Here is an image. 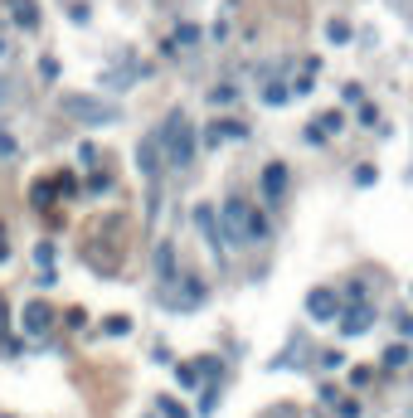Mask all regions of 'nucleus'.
Listing matches in <instances>:
<instances>
[{
  "instance_id": "nucleus-1",
  "label": "nucleus",
  "mask_w": 413,
  "mask_h": 418,
  "mask_svg": "<svg viewBox=\"0 0 413 418\" xmlns=\"http://www.w3.org/2000/svg\"><path fill=\"white\" fill-rule=\"evenodd\" d=\"M156 146L166 151V161L175 166V171H185L190 161H195V151H199V132H195V122H190V112H171L166 122H161V132H156Z\"/></svg>"
},
{
  "instance_id": "nucleus-2",
  "label": "nucleus",
  "mask_w": 413,
  "mask_h": 418,
  "mask_svg": "<svg viewBox=\"0 0 413 418\" xmlns=\"http://www.w3.org/2000/svg\"><path fill=\"white\" fill-rule=\"evenodd\" d=\"M64 112L73 122H83V127H108V122H117V102L97 97V93H68L64 97Z\"/></svg>"
},
{
  "instance_id": "nucleus-3",
  "label": "nucleus",
  "mask_w": 413,
  "mask_h": 418,
  "mask_svg": "<svg viewBox=\"0 0 413 418\" xmlns=\"http://www.w3.org/2000/svg\"><path fill=\"white\" fill-rule=\"evenodd\" d=\"M219 234H224V248H238V243H248L243 234H248V199H224L219 204Z\"/></svg>"
},
{
  "instance_id": "nucleus-4",
  "label": "nucleus",
  "mask_w": 413,
  "mask_h": 418,
  "mask_svg": "<svg viewBox=\"0 0 413 418\" xmlns=\"http://www.w3.org/2000/svg\"><path fill=\"white\" fill-rule=\"evenodd\" d=\"M199 302H210V287H204L195 273H180V278L171 282V306H175V311H195Z\"/></svg>"
},
{
  "instance_id": "nucleus-5",
  "label": "nucleus",
  "mask_w": 413,
  "mask_h": 418,
  "mask_svg": "<svg viewBox=\"0 0 413 418\" xmlns=\"http://www.w3.org/2000/svg\"><path fill=\"white\" fill-rule=\"evenodd\" d=\"M195 229H199V238L214 248V258H229V248H224V234H219V204H195Z\"/></svg>"
},
{
  "instance_id": "nucleus-6",
  "label": "nucleus",
  "mask_w": 413,
  "mask_h": 418,
  "mask_svg": "<svg viewBox=\"0 0 413 418\" xmlns=\"http://www.w3.org/2000/svg\"><path fill=\"white\" fill-rule=\"evenodd\" d=\"M379 321V311L370 306V302H355V306H345L340 317H336V326H340V336H365L370 326Z\"/></svg>"
},
{
  "instance_id": "nucleus-7",
  "label": "nucleus",
  "mask_w": 413,
  "mask_h": 418,
  "mask_svg": "<svg viewBox=\"0 0 413 418\" xmlns=\"http://www.w3.org/2000/svg\"><path fill=\"white\" fill-rule=\"evenodd\" d=\"M243 136H248V127H243V122H234V117H219V122H210V127L199 132V141H204V146H224V141H243Z\"/></svg>"
},
{
  "instance_id": "nucleus-8",
  "label": "nucleus",
  "mask_w": 413,
  "mask_h": 418,
  "mask_svg": "<svg viewBox=\"0 0 413 418\" xmlns=\"http://www.w3.org/2000/svg\"><path fill=\"white\" fill-rule=\"evenodd\" d=\"M306 311H312L316 321H336V317H340V297H336L331 287H316L312 297H306Z\"/></svg>"
},
{
  "instance_id": "nucleus-9",
  "label": "nucleus",
  "mask_w": 413,
  "mask_h": 418,
  "mask_svg": "<svg viewBox=\"0 0 413 418\" xmlns=\"http://www.w3.org/2000/svg\"><path fill=\"white\" fill-rule=\"evenodd\" d=\"M282 195H287V166H282V161H268V166H263V199L277 204Z\"/></svg>"
},
{
  "instance_id": "nucleus-10",
  "label": "nucleus",
  "mask_w": 413,
  "mask_h": 418,
  "mask_svg": "<svg viewBox=\"0 0 413 418\" xmlns=\"http://www.w3.org/2000/svg\"><path fill=\"white\" fill-rule=\"evenodd\" d=\"M49 326H54V306H49V302H29L25 306V331L29 336H44Z\"/></svg>"
},
{
  "instance_id": "nucleus-11",
  "label": "nucleus",
  "mask_w": 413,
  "mask_h": 418,
  "mask_svg": "<svg viewBox=\"0 0 413 418\" xmlns=\"http://www.w3.org/2000/svg\"><path fill=\"white\" fill-rule=\"evenodd\" d=\"M5 10H10V20L20 29H39V5L34 0H5Z\"/></svg>"
},
{
  "instance_id": "nucleus-12",
  "label": "nucleus",
  "mask_w": 413,
  "mask_h": 418,
  "mask_svg": "<svg viewBox=\"0 0 413 418\" xmlns=\"http://www.w3.org/2000/svg\"><path fill=\"white\" fill-rule=\"evenodd\" d=\"M243 238H248V243H268V238H273V219L263 214V209H253V204H248V234H243Z\"/></svg>"
},
{
  "instance_id": "nucleus-13",
  "label": "nucleus",
  "mask_w": 413,
  "mask_h": 418,
  "mask_svg": "<svg viewBox=\"0 0 413 418\" xmlns=\"http://www.w3.org/2000/svg\"><path fill=\"white\" fill-rule=\"evenodd\" d=\"M156 278H161L166 287L180 278V268H175V243H161V248H156Z\"/></svg>"
},
{
  "instance_id": "nucleus-14",
  "label": "nucleus",
  "mask_w": 413,
  "mask_h": 418,
  "mask_svg": "<svg viewBox=\"0 0 413 418\" xmlns=\"http://www.w3.org/2000/svg\"><path fill=\"white\" fill-rule=\"evenodd\" d=\"M195 375H204V380H210V389H219V380H224V360H219V355H199V360H195Z\"/></svg>"
},
{
  "instance_id": "nucleus-15",
  "label": "nucleus",
  "mask_w": 413,
  "mask_h": 418,
  "mask_svg": "<svg viewBox=\"0 0 413 418\" xmlns=\"http://www.w3.org/2000/svg\"><path fill=\"white\" fill-rule=\"evenodd\" d=\"M54 195H59V190L49 185V180H34V185H29V204H34V209H49V204H54Z\"/></svg>"
},
{
  "instance_id": "nucleus-16",
  "label": "nucleus",
  "mask_w": 413,
  "mask_h": 418,
  "mask_svg": "<svg viewBox=\"0 0 413 418\" xmlns=\"http://www.w3.org/2000/svg\"><path fill=\"white\" fill-rule=\"evenodd\" d=\"M156 413H161V418H190V408H185L180 399H171V394L156 399Z\"/></svg>"
},
{
  "instance_id": "nucleus-17",
  "label": "nucleus",
  "mask_w": 413,
  "mask_h": 418,
  "mask_svg": "<svg viewBox=\"0 0 413 418\" xmlns=\"http://www.w3.org/2000/svg\"><path fill=\"white\" fill-rule=\"evenodd\" d=\"M136 161H141L146 175H156V136H146V141H141V156H136Z\"/></svg>"
},
{
  "instance_id": "nucleus-18",
  "label": "nucleus",
  "mask_w": 413,
  "mask_h": 418,
  "mask_svg": "<svg viewBox=\"0 0 413 418\" xmlns=\"http://www.w3.org/2000/svg\"><path fill=\"white\" fill-rule=\"evenodd\" d=\"M34 263H39V273H54L49 263H54V243H34Z\"/></svg>"
},
{
  "instance_id": "nucleus-19",
  "label": "nucleus",
  "mask_w": 413,
  "mask_h": 418,
  "mask_svg": "<svg viewBox=\"0 0 413 418\" xmlns=\"http://www.w3.org/2000/svg\"><path fill=\"white\" fill-rule=\"evenodd\" d=\"M199 34H204L199 25H180V29H175V44H180V49H190V44H199Z\"/></svg>"
},
{
  "instance_id": "nucleus-20",
  "label": "nucleus",
  "mask_w": 413,
  "mask_h": 418,
  "mask_svg": "<svg viewBox=\"0 0 413 418\" xmlns=\"http://www.w3.org/2000/svg\"><path fill=\"white\" fill-rule=\"evenodd\" d=\"M195 380H199V375H195V365H175V384H180V389H199Z\"/></svg>"
},
{
  "instance_id": "nucleus-21",
  "label": "nucleus",
  "mask_w": 413,
  "mask_h": 418,
  "mask_svg": "<svg viewBox=\"0 0 413 418\" xmlns=\"http://www.w3.org/2000/svg\"><path fill=\"white\" fill-rule=\"evenodd\" d=\"M102 331H108V336H127V331H132V317H108V321H102Z\"/></svg>"
},
{
  "instance_id": "nucleus-22",
  "label": "nucleus",
  "mask_w": 413,
  "mask_h": 418,
  "mask_svg": "<svg viewBox=\"0 0 413 418\" xmlns=\"http://www.w3.org/2000/svg\"><path fill=\"white\" fill-rule=\"evenodd\" d=\"M326 34H331V44H350V25H345V20H331Z\"/></svg>"
},
{
  "instance_id": "nucleus-23",
  "label": "nucleus",
  "mask_w": 413,
  "mask_h": 418,
  "mask_svg": "<svg viewBox=\"0 0 413 418\" xmlns=\"http://www.w3.org/2000/svg\"><path fill=\"white\" fill-rule=\"evenodd\" d=\"M39 78H44V83H54V78H59V59H54V54H44V59H39Z\"/></svg>"
},
{
  "instance_id": "nucleus-24",
  "label": "nucleus",
  "mask_w": 413,
  "mask_h": 418,
  "mask_svg": "<svg viewBox=\"0 0 413 418\" xmlns=\"http://www.w3.org/2000/svg\"><path fill=\"white\" fill-rule=\"evenodd\" d=\"M78 166H83V171H92V166H97V146H92V141H83V146H78Z\"/></svg>"
},
{
  "instance_id": "nucleus-25",
  "label": "nucleus",
  "mask_w": 413,
  "mask_h": 418,
  "mask_svg": "<svg viewBox=\"0 0 413 418\" xmlns=\"http://www.w3.org/2000/svg\"><path fill=\"white\" fill-rule=\"evenodd\" d=\"M263 102L273 108V102H287V88L282 83H263Z\"/></svg>"
},
{
  "instance_id": "nucleus-26",
  "label": "nucleus",
  "mask_w": 413,
  "mask_h": 418,
  "mask_svg": "<svg viewBox=\"0 0 413 418\" xmlns=\"http://www.w3.org/2000/svg\"><path fill=\"white\" fill-rule=\"evenodd\" d=\"M384 365H394V370H399V365H408V345H389V350H384Z\"/></svg>"
},
{
  "instance_id": "nucleus-27",
  "label": "nucleus",
  "mask_w": 413,
  "mask_h": 418,
  "mask_svg": "<svg viewBox=\"0 0 413 418\" xmlns=\"http://www.w3.org/2000/svg\"><path fill=\"white\" fill-rule=\"evenodd\" d=\"M340 127H345V117H340V112H326L316 132H321V136H331V132H340Z\"/></svg>"
},
{
  "instance_id": "nucleus-28",
  "label": "nucleus",
  "mask_w": 413,
  "mask_h": 418,
  "mask_svg": "<svg viewBox=\"0 0 413 418\" xmlns=\"http://www.w3.org/2000/svg\"><path fill=\"white\" fill-rule=\"evenodd\" d=\"M20 146H15V136L5 132V127H0V161H10V156H15Z\"/></svg>"
},
{
  "instance_id": "nucleus-29",
  "label": "nucleus",
  "mask_w": 413,
  "mask_h": 418,
  "mask_svg": "<svg viewBox=\"0 0 413 418\" xmlns=\"http://www.w3.org/2000/svg\"><path fill=\"white\" fill-rule=\"evenodd\" d=\"M360 122H365V127H379V108H375V102H360Z\"/></svg>"
},
{
  "instance_id": "nucleus-30",
  "label": "nucleus",
  "mask_w": 413,
  "mask_h": 418,
  "mask_svg": "<svg viewBox=\"0 0 413 418\" xmlns=\"http://www.w3.org/2000/svg\"><path fill=\"white\" fill-rule=\"evenodd\" d=\"M210 97H214V102H234V97H238V88H234V83H219Z\"/></svg>"
},
{
  "instance_id": "nucleus-31",
  "label": "nucleus",
  "mask_w": 413,
  "mask_h": 418,
  "mask_svg": "<svg viewBox=\"0 0 413 418\" xmlns=\"http://www.w3.org/2000/svg\"><path fill=\"white\" fill-rule=\"evenodd\" d=\"M54 185H59V195H83V190H78V175H59Z\"/></svg>"
},
{
  "instance_id": "nucleus-32",
  "label": "nucleus",
  "mask_w": 413,
  "mask_h": 418,
  "mask_svg": "<svg viewBox=\"0 0 413 418\" xmlns=\"http://www.w3.org/2000/svg\"><path fill=\"white\" fill-rule=\"evenodd\" d=\"M336 408H340V418H360V404H355V399H340Z\"/></svg>"
},
{
  "instance_id": "nucleus-33",
  "label": "nucleus",
  "mask_w": 413,
  "mask_h": 418,
  "mask_svg": "<svg viewBox=\"0 0 413 418\" xmlns=\"http://www.w3.org/2000/svg\"><path fill=\"white\" fill-rule=\"evenodd\" d=\"M370 375H375V370H365V365H360V370H350V384H355V389H360V384H370Z\"/></svg>"
},
{
  "instance_id": "nucleus-34",
  "label": "nucleus",
  "mask_w": 413,
  "mask_h": 418,
  "mask_svg": "<svg viewBox=\"0 0 413 418\" xmlns=\"http://www.w3.org/2000/svg\"><path fill=\"white\" fill-rule=\"evenodd\" d=\"M355 185H375V166H360L355 171Z\"/></svg>"
},
{
  "instance_id": "nucleus-35",
  "label": "nucleus",
  "mask_w": 413,
  "mask_h": 418,
  "mask_svg": "<svg viewBox=\"0 0 413 418\" xmlns=\"http://www.w3.org/2000/svg\"><path fill=\"white\" fill-rule=\"evenodd\" d=\"M88 195H108V175H92L88 180Z\"/></svg>"
},
{
  "instance_id": "nucleus-36",
  "label": "nucleus",
  "mask_w": 413,
  "mask_h": 418,
  "mask_svg": "<svg viewBox=\"0 0 413 418\" xmlns=\"http://www.w3.org/2000/svg\"><path fill=\"white\" fill-rule=\"evenodd\" d=\"M5 326H10V311H5V302H0V336H5Z\"/></svg>"
},
{
  "instance_id": "nucleus-37",
  "label": "nucleus",
  "mask_w": 413,
  "mask_h": 418,
  "mask_svg": "<svg viewBox=\"0 0 413 418\" xmlns=\"http://www.w3.org/2000/svg\"><path fill=\"white\" fill-rule=\"evenodd\" d=\"M399 331H403V336H413V317H399Z\"/></svg>"
},
{
  "instance_id": "nucleus-38",
  "label": "nucleus",
  "mask_w": 413,
  "mask_h": 418,
  "mask_svg": "<svg viewBox=\"0 0 413 418\" xmlns=\"http://www.w3.org/2000/svg\"><path fill=\"white\" fill-rule=\"evenodd\" d=\"M0 102H10V83L5 78H0Z\"/></svg>"
},
{
  "instance_id": "nucleus-39",
  "label": "nucleus",
  "mask_w": 413,
  "mask_h": 418,
  "mask_svg": "<svg viewBox=\"0 0 413 418\" xmlns=\"http://www.w3.org/2000/svg\"><path fill=\"white\" fill-rule=\"evenodd\" d=\"M0 59H10V44H5V39H0Z\"/></svg>"
}]
</instances>
